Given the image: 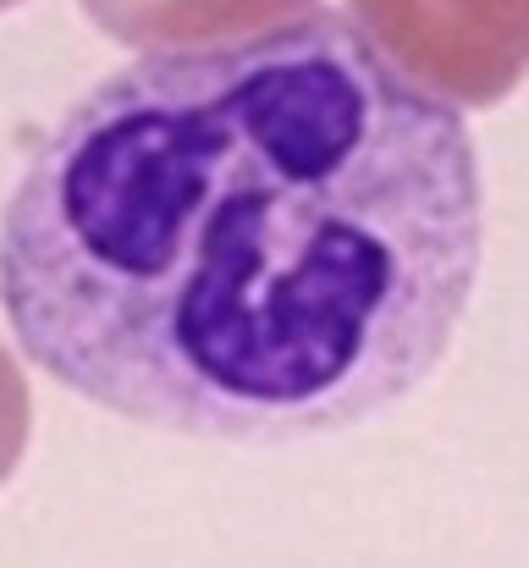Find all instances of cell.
Listing matches in <instances>:
<instances>
[{
  "mask_svg": "<svg viewBox=\"0 0 529 568\" xmlns=\"http://www.w3.org/2000/svg\"><path fill=\"white\" fill-rule=\"evenodd\" d=\"M358 33L425 94L480 111L529 78V0H348Z\"/></svg>",
  "mask_w": 529,
  "mask_h": 568,
  "instance_id": "7a4b0ae2",
  "label": "cell"
},
{
  "mask_svg": "<svg viewBox=\"0 0 529 568\" xmlns=\"http://www.w3.org/2000/svg\"><path fill=\"white\" fill-rule=\"evenodd\" d=\"M100 33L133 50H210L265 33L315 0H78Z\"/></svg>",
  "mask_w": 529,
  "mask_h": 568,
  "instance_id": "3957f363",
  "label": "cell"
},
{
  "mask_svg": "<svg viewBox=\"0 0 529 568\" xmlns=\"http://www.w3.org/2000/svg\"><path fill=\"white\" fill-rule=\"evenodd\" d=\"M11 6H22V0H0V11H11Z\"/></svg>",
  "mask_w": 529,
  "mask_h": 568,
  "instance_id": "5b68a950",
  "label": "cell"
},
{
  "mask_svg": "<svg viewBox=\"0 0 529 568\" xmlns=\"http://www.w3.org/2000/svg\"><path fill=\"white\" fill-rule=\"evenodd\" d=\"M28 419H33L28 381L17 371V359L0 348V486H6V475L17 469V458L28 447Z\"/></svg>",
  "mask_w": 529,
  "mask_h": 568,
  "instance_id": "277c9868",
  "label": "cell"
},
{
  "mask_svg": "<svg viewBox=\"0 0 529 568\" xmlns=\"http://www.w3.org/2000/svg\"><path fill=\"white\" fill-rule=\"evenodd\" d=\"M480 248L458 105L309 6L78 100L6 204L0 304L44 376L122 419L298 442L447 359Z\"/></svg>",
  "mask_w": 529,
  "mask_h": 568,
  "instance_id": "6da1fadb",
  "label": "cell"
}]
</instances>
